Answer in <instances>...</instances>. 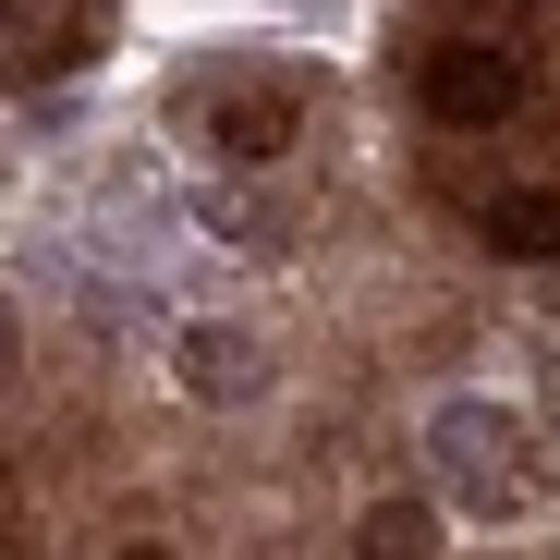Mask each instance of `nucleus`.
Listing matches in <instances>:
<instances>
[{
	"mask_svg": "<svg viewBox=\"0 0 560 560\" xmlns=\"http://www.w3.org/2000/svg\"><path fill=\"white\" fill-rule=\"evenodd\" d=\"M427 110L451 122V135H488V122H512L524 110V61H512V37H451V49H427Z\"/></svg>",
	"mask_w": 560,
	"mask_h": 560,
	"instance_id": "nucleus-1",
	"label": "nucleus"
},
{
	"mask_svg": "<svg viewBox=\"0 0 560 560\" xmlns=\"http://www.w3.org/2000/svg\"><path fill=\"white\" fill-rule=\"evenodd\" d=\"M122 560H171V548H122Z\"/></svg>",
	"mask_w": 560,
	"mask_h": 560,
	"instance_id": "nucleus-7",
	"label": "nucleus"
},
{
	"mask_svg": "<svg viewBox=\"0 0 560 560\" xmlns=\"http://www.w3.org/2000/svg\"><path fill=\"white\" fill-rule=\"evenodd\" d=\"M500 439H512L500 415H451V427H439V451H451V476L476 488L488 512H512V500L536 488V476H524V451H500Z\"/></svg>",
	"mask_w": 560,
	"mask_h": 560,
	"instance_id": "nucleus-2",
	"label": "nucleus"
},
{
	"mask_svg": "<svg viewBox=\"0 0 560 560\" xmlns=\"http://www.w3.org/2000/svg\"><path fill=\"white\" fill-rule=\"evenodd\" d=\"M488 244L524 256V268H548V256H560V196H548V183H512V196H488Z\"/></svg>",
	"mask_w": 560,
	"mask_h": 560,
	"instance_id": "nucleus-4",
	"label": "nucleus"
},
{
	"mask_svg": "<svg viewBox=\"0 0 560 560\" xmlns=\"http://www.w3.org/2000/svg\"><path fill=\"white\" fill-rule=\"evenodd\" d=\"M220 159H280L293 147V98H220Z\"/></svg>",
	"mask_w": 560,
	"mask_h": 560,
	"instance_id": "nucleus-5",
	"label": "nucleus"
},
{
	"mask_svg": "<svg viewBox=\"0 0 560 560\" xmlns=\"http://www.w3.org/2000/svg\"><path fill=\"white\" fill-rule=\"evenodd\" d=\"M268 378V353L244 329H183V390H208V402H244Z\"/></svg>",
	"mask_w": 560,
	"mask_h": 560,
	"instance_id": "nucleus-3",
	"label": "nucleus"
},
{
	"mask_svg": "<svg viewBox=\"0 0 560 560\" xmlns=\"http://www.w3.org/2000/svg\"><path fill=\"white\" fill-rule=\"evenodd\" d=\"M427 548H439V512L427 500H378L353 524V560H427Z\"/></svg>",
	"mask_w": 560,
	"mask_h": 560,
	"instance_id": "nucleus-6",
	"label": "nucleus"
},
{
	"mask_svg": "<svg viewBox=\"0 0 560 560\" xmlns=\"http://www.w3.org/2000/svg\"><path fill=\"white\" fill-rule=\"evenodd\" d=\"M0 365H13V341H0Z\"/></svg>",
	"mask_w": 560,
	"mask_h": 560,
	"instance_id": "nucleus-8",
	"label": "nucleus"
}]
</instances>
